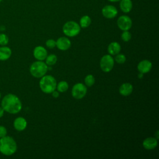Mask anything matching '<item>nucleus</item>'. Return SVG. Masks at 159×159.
I'll list each match as a JSON object with an SVG mask.
<instances>
[{"mask_svg": "<svg viewBox=\"0 0 159 159\" xmlns=\"http://www.w3.org/2000/svg\"><path fill=\"white\" fill-rule=\"evenodd\" d=\"M1 107L4 111L9 114H16L22 109V103L19 98L13 94H7L1 101Z\"/></svg>", "mask_w": 159, "mask_h": 159, "instance_id": "f257e3e1", "label": "nucleus"}, {"mask_svg": "<svg viewBox=\"0 0 159 159\" xmlns=\"http://www.w3.org/2000/svg\"><path fill=\"white\" fill-rule=\"evenodd\" d=\"M17 146L14 139L6 135L0 138V152L6 156L13 155L17 150Z\"/></svg>", "mask_w": 159, "mask_h": 159, "instance_id": "f03ea898", "label": "nucleus"}, {"mask_svg": "<svg viewBox=\"0 0 159 159\" xmlns=\"http://www.w3.org/2000/svg\"><path fill=\"white\" fill-rule=\"evenodd\" d=\"M41 90L45 93H52L57 87V82L54 77L50 75L43 76L39 82Z\"/></svg>", "mask_w": 159, "mask_h": 159, "instance_id": "7ed1b4c3", "label": "nucleus"}, {"mask_svg": "<svg viewBox=\"0 0 159 159\" xmlns=\"http://www.w3.org/2000/svg\"><path fill=\"white\" fill-rule=\"evenodd\" d=\"M47 65L40 60L34 62L30 67V72L31 75L35 78H41L44 76L47 73Z\"/></svg>", "mask_w": 159, "mask_h": 159, "instance_id": "20e7f679", "label": "nucleus"}, {"mask_svg": "<svg viewBox=\"0 0 159 159\" xmlns=\"http://www.w3.org/2000/svg\"><path fill=\"white\" fill-rule=\"evenodd\" d=\"M81 30L80 25L73 20L66 22L63 26V32L68 37H75L77 35Z\"/></svg>", "mask_w": 159, "mask_h": 159, "instance_id": "39448f33", "label": "nucleus"}, {"mask_svg": "<svg viewBox=\"0 0 159 159\" xmlns=\"http://www.w3.org/2000/svg\"><path fill=\"white\" fill-rule=\"evenodd\" d=\"M114 61L110 55H104L100 60V67L104 72H109L114 67Z\"/></svg>", "mask_w": 159, "mask_h": 159, "instance_id": "423d86ee", "label": "nucleus"}, {"mask_svg": "<svg viewBox=\"0 0 159 159\" xmlns=\"http://www.w3.org/2000/svg\"><path fill=\"white\" fill-rule=\"evenodd\" d=\"M87 93V88L83 83H76L73 86L71 89V94L73 97L77 99L83 98Z\"/></svg>", "mask_w": 159, "mask_h": 159, "instance_id": "0eeeda50", "label": "nucleus"}, {"mask_svg": "<svg viewBox=\"0 0 159 159\" xmlns=\"http://www.w3.org/2000/svg\"><path fill=\"white\" fill-rule=\"evenodd\" d=\"M117 24L118 27L122 31L129 30L132 25V21L130 17L126 15L120 16L117 20Z\"/></svg>", "mask_w": 159, "mask_h": 159, "instance_id": "6e6552de", "label": "nucleus"}, {"mask_svg": "<svg viewBox=\"0 0 159 159\" xmlns=\"http://www.w3.org/2000/svg\"><path fill=\"white\" fill-rule=\"evenodd\" d=\"M102 16L107 19H113L118 14L117 8L113 5H106L102 9Z\"/></svg>", "mask_w": 159, "mask_h": 159, "instance_id": "1a4fd4ad", "label": "nucleus"}, {"mask_svg": "<svg viewBox=\"0 0 159 159\" xmlns=\"http://www.w3.org/2000/svg\"><path fill=\"white\" fill-rule=\"evenodd\" d=\"M34 57L38 60L42 61L45 60L47 56V52L46 49L42 46L36 47L33 52Z\"/></svg>", "mask_w": 159, "mask_h": 159, "instance_id": "9d476101", "label": "nucleus"}, {"mask_svg": "<svg viewBox=\"0 0 159 159\" xmlns=\"http://www.w3.org/2000/svg\"><path fill=\"white\" fill-rule=\"evenodd\" d=\"M56 46L61 50H66L71 46L70 40L65 37H61L58 39L56 42Z\"/></svg>", "mask_w": 159, "mask_h": 159, "instance_id": "9b49d317", "label": "nucleus"}, {"mask_svg": "<svg viewBox=\"0 0 159 159\" xmlns=\"http://www.w3.org/2000/svg\"><path fill=\"white\" fill-rule=\"evenodd\" d=\"M152 67V63L147 60H143L141 61L140 62H139V63L137 65V69L139 71L143 74L149 72Z\"/></svg>", "mask_w": 159, "mask_h": 159, "instance_id": "f8f14e48", "label": "nucleus"}, {"mask_svg": "<svg viewBox=\"0 0 159 159\" xmlns=\"http://www.w3.org/2000/svg\"><path fill=\"white\" fill-rule=\"evenodd\" d=\"M27 121L22 117H17L14 121V127L18 131L24 130L27 127Z\"/></svg>", "mask_w": 159, "mask_h": 159, "instance_id": "ddd939ff", "label": "nucleus"}, {"mask_svg": "<svg viewBox=\"0 0 159 159\" xmlns=\"http://www.w3.org/2000/svg\"><path fill=\"white\" fill-rule=\"evenodd\" d=\"M157 139L155 137H148L143 142V147L147 150L154 149L157 146Z\"/></svg>", "mask_w": 159, "mask_h": 159, "instance_id": "4468645a", "label": "nucleus"}, {"mask_svg": "<svg viewBox=\"0 0 159 159\" xmlns=\"http://www.w3.org/2000/svg\"><path fill=\"white\" fill-rule=\"evenodd\" d=\"M119 7L124 13H129L132 9L133 4L131 0H120Z\"/></svg>", "mask_w": 159, "mask_h": 159, "instance_id": "2eb2a0df", "label": "nucleus"}, {"mask_svg": "<svg viewBox=\"0 0 159 159\" xmlns=\"http://www.w3.org/2000/svg\"><path fill=\"white\" fill-rule=\"evenodd\" d=\"M133 91V86L130 83H125L121 84L119 88V93L122 96H127L130 95Z\"/></svg>", "mask_w": 159, "mask_h": 159, "instance_id": "dca6fc26", "label": "nucleus"}, {"mask_svg": "<svg viewBox=\"0 0 159 159\" xmlns=\"http://www.w3.org/2000/svg\"><path fill=\"white\" fill-rule=\"evenodd\" d=\"M12 54L11 48L7 46H1L0 47V60L5 61L8 60Z\"/></svg>", "mask_w": 159, "mask_h": 159, "instance_id": "f3484780", "label": "nucleus"}, {"mask_svg": "<svg viewBox=\"0 0 159 159\" xmlns=\"http://www.w3.org/2000/svg\"><path fill=\"white\" fill-rule=\"evenodd\" d=\"M107 51L111 55H117L120 51V45L119 43L116 42H113L108 45Z\"/></svg>", "mask_w": 159, "mask_h": 159, "instance_id": "a211bd4d", "label": "nucleus"}, {"mask_svg": "<svg viewBox=\"0 0 159 159\" xmlns=\"http://www.w3.org/2000/svg\"><path fill=\"white\" fill-rule=\"evenodd\" d=\"M91 18L89 17V16L85 15L81 17V19L80 20L79 25L82 28H86L89 26V25L91 24Z\"/></svg>", "mask_w": 159, "mask_h": 159, "instance_id": "6ab92c4d", "label": "nucleus"}, {"mask_svg": "<svg viewBox=\"0 0 159 159\" xmlns=\"http://www.w3.org/2000/svg\"><path fill=\"white\" fill-rule=\"evenodd\" d=\"M58 89V91L61 92V93H63L67 91V89H68V84L67 82L65 81H60V83H58V84H57V87H56Z\"/></svg>", "mask_w": 159, "mask_h": 159, "instance_id": "aec40b11", "label": "nucleus"}, {"mask_svg": "<svg viewBox=\"0 0 159 159\" xmlns=\"http://www.w3.org/2000/svg\"><path fill=\"white\" fill-rule=\"evenodd\" d=\"M46 64L49 66L53 65L57 61V57L54 54H50L46 57Z\"/></svg>", "mask_w": 159, "mask_h": 159, "instance_id": "412c9836", "label": "nucleus"}, {"mask_svg": "<svg viewBox=\"0 0 159 159\" xmlns=\"http://www.w3.org/2000/svg\"><path fill=\"white\" fill-rule=\"evenodd\" d=\"M95 82L94 77L92 75H88L84 78L85 84L88 86H91Z\"/></svg>", "mask_w": 159, "mask_h": 159, "instance_id": "4be33fe9", "label": "nucleus"}, {"mask_svg": "<svg viewBox=\"0 0 159 159\" xmlns=\"http://www.w3.org/2000/svg\"><path fill=\"white\" fill-rule=\"evenodd\" d=\"M9 42V39L5 34H0V45L5 46Z\"/></svg>", "mask_w": 159, "mask_h": 159, "instance_id": "5701e85b", "label": "nucleus"}, {"mask_svg": "<svg viewBox=\"0 0 159 159\" xmlns=\"http://www.w3.org/2000/svg\"><path fill=\"white\" fill-rule=\"evenodd\" d=\"M131 34L128 30L123 31L122 34H121V39L124 42H128L131 39Z\"/></svg>", "mask_w": 159, "mask_h": 159, "instance_id": "b1692460", "label": "nucleus"}, {"mask_svg": "<svg viewBox=\"0 0 159 159\" xmlns=\"http://www.w3.org/2000/svg\"><path fill=\"white\" fill-rule=\"evenodd\" d=\"M115 60L117 63H118L119 64H122L125 61L126 58L124 55L118 53L116 55V56L115 57Z\"/></svg>", "mask_w": 159, "mask_h": 159, "instance_id": "393cba45", "label": "nucleus"}, {"mask_svg": "<svg viewBox=\"0 0 159 159\" xmlns=\"http://www.w3.org/2000/svg\"><path fill=\"white\" fill-rule=\"evenodd\" d=\"M46 46L49 48H53L56 46V42L53 39H48L46 41Z\"/></svg>", "mask_w": 159, "mask_h": 159, "instance_id": "a878e982", "label": "nucleus"}, {"mask_svg": "<svg viewBox=\"0 0 159 159\" xmlns=\"http://www.w3.org/2000/svg\"><path fill=\"white\" fill-rule=\"evenodd\" d=\"M7 129L4 126L0 125V138L7 135Z\"/></svg>", "mask_w": 159, "mask_h": 159, "instance_id": "bb28decb", "label": "nucleus"}, {"mask_svg": "<svg viewBox=\"0 0 159 159\" xmlns=\"http://www.w3.org/2000/svg\"><path fill=\"white\" fill-rule=\"evenodd\" d=\"M52 93V96H53V97H54L55 98H58V97L59 96V93H58V91H53Z\"/></svg>", "mask_w": 159, "mask_h": 159, "instance_id": "cd10ccee", "label": "nucleus"}, {"mask_svg": "<svg viewBox=\"0 0 159 159\" xmlns=\"http://www.w3.org/2000/svg\"><path fill=\"white\" fill-rule=\"evenodd\" d=\"M4 109H2V107H0V118L2 117L4 115Z\"/></svg>", "mask_w": 159, "mask_h": 159, "instance_id": "c85d7f7f", "label": "nucleus"}, {"mask_svg": "<svg viewBox=\"0 0 159 159\" xmlns=\"http://www.w3.org/2000/svg\"><path fill=\"white\" fill-rule=\"evenodd\" d=\"M143 73H140V74H139V75H138V77L140 78V79H141V78H142V77H143Z\"/></svg>", "mask_w": 159, "mask_h": 159, "instance_id": "c756f323", "label": "nucleus"}, {"mask_svg": "<svg viewBox=\"0 0 159 159\" xmlns=\"http://www.w3.org/2000/svg\"><path fill=\"white\" fill-rule=\"evenodd\" d=\"M107 1L112 2H119L120 0H107Z\"/></svg>", "mask_w": 159, "mask_h": 159, "instance_id": "7c9ffc66", "label": "nucleus"}, {"mask_svg": "<svg viewBox=\"0 0 159 159\" xmlns=\"http://www.w3.org/2000/svg\"><path fill=\"white\" fill-rule=\"evenodd\" d=\"M1 93H0V99H1Z\"/></svg>", "mask_w": 159, "mask_h": 159, "instance_id": "2f4dec72", "label": "nucleus"}, {"mask_svg": "<svg viewBox=\"0 0 159 159\" xmlns=\"http://www.w3.org/2000/svg\"><path fill=\"white\" fill-rule=\"evenodd\" d=\"M2 1V0H0V2H1Z\"/></svg>", "mask_w": 159, "mask_h": 159, "instance_id": "473e14b6", "label": "nucleus"}]
</instances>
